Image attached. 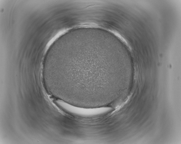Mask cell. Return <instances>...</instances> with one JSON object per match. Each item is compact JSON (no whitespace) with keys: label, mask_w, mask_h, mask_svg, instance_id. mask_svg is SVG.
I'll return each mask as SVG.
<instances>
[{"label":"cell","mask_w":181,"mask_h":144,"mask_svg":"<svg viewBox=\"0 0 181 144\" xmlns=\"http://www.w3.org/2000/svg\"><path fill=\"white\" fill-rule=\"evenodd\" d=\"M55 103L63 110L72 115L83 117H91L103 114L110 111V108L102 107L86 108L74 106L62 100L58 99Z\"/></svg>","instance_id":"obj_1"}]
</instances>
